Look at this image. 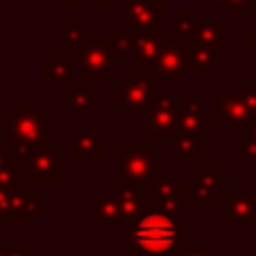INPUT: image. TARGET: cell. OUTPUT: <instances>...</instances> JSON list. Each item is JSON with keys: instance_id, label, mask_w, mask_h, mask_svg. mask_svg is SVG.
<instances>
[{"instance_id": "cell-1", "label": "cell", "mask_w": 256, "mask_h": 256, "mask_svg": "<svg viewBox=\"0 0 256 256\" xmlns=\"http://www.w3.org/2000/svg\"><path fill=\"white\" fill-rule=\"evenodd\" d=\"M124 227V256H171L184 245L186 230L182 222L158 212L155 204H144L140 216Z\"/></svg>"}, {"instance_id": "cell-2", "label": "cell", "mask_w": 256, "mask_h": 256, "mask_svg": "<svg viewBox=\"0 0 256 256\" xmlns=\"http://www.w3.org/2000/svg\"><path fill=\"white\" fill-rule=\"evenodd\" d=\"M54 115L40 102H14L0 120V132L12 150V160L22 173L27 155L38 144L52 140ZM25 176V173H22Z\"/></svg>"}, {"instance_id": "cell-3", "label": "cell", "mask_w": 256, "mask_h": 256, "mask_svg": "<svg viewBox=\"0 0 256 256\" xmlns=\"http://www.w3.org/2000/svg\"><path fill=\"white\" fill-rule=\"evenodd\" d=\"M155 142H124L112 155V186L135 184L153 191L158 178L166 171L164 162H155Z\"/></svg>"}, {"instance_id": "cell-4", "label": "cell", "mask_w": 256, "mask_h": 256, "mask_svg": "<svg viewBox=\"0 0 256 256\" xmlns=\"http://www.w3.org/2000/svg\"><path fill=\"white\" fill-rule=\"evenodd\" d=\"M74 70L81 72V81L88 84H108L115 79V56L108 40L88 38L70 52Z\"/></svg>"}, {"instance_id": "cell-5", "label": "cell", "mask_w": 256, "mask_h": 256, "mask_svg": "<svg viewBox=\"0 0 256 256\" xmlns=\"http://www.w3.org/2000/svg\"><path fill=\"white\" fill-rule=\"evenodd\" d=\"M132 122H140L146 132L155 137V142H171L178 130V102L176 94L171 92H158L150 94L144 110Z\"/></svg>"}, {"instance_id": "cell-6", "label": "cell", "mask_w": 256, "mask_h": 256, "mask_svg": "<svg viewBox=\"0 0 256 256\" xmlns=\"http://www.w3.org/2000/svg\"><path fill=\"white\" fill-rule=\"evenodd\" d=\"M153 74L126 70L120 81H112V110L137 117L153 94Z\"/></svg>"}, {"instance_id": "cell-7", "label": "cell", "mask_w": 256, "mask_h": 256, "mask_svg": "<svg viewBox=\"0 0 256 256\" xmlns=\"http://www.w3.org/2000/svg\"><path fill=\"white\" fill-rule=\"evenodd\" d=\"M216 117L225 124L227 132L240 135L256 122V104L245 90H218L216 92Z\"/></svg>"}, {"instance_id": "cell-8", "label": "cell", "mask_w": 256, "mask_h": 256, "mask_svg": "<svg viewBox=\"0 0 256 256\" xmlns=\"http://www.w3.org/2000/svg\"><path fill=\"white\" fill-rule=\"evenodd\" d=\"M22 173L32 178L34 184H58L63 180V146L50 140L38 144L22 164Z\"/></svg>"}, {"instance_id": "cell-9", "label": "cell", "mask_w": 256, "mask_h": 256, "mask_svg": "<svg viewBox=\"0 0 256 256\" xmlns=\"http://www.w3.org/2000/svg\"><path fill=\"white\" fill-rule=\"evenodd\" d=\"M196 178L182 182L184 204H214L218 196L227 194V176L218 171L216 162H194Z\"/></svg>"}, {"instance_id": "cell-10", "label": "cell", "mask_w": 256, "mask_h": 256, "mask_svg": "<svg viewBox=\"0 0 256 256\" xmlns=\"http://www.w3.org/2000/svg\"><path fill=\"white\" fill-rule=\"evenodd\" d=\"M122 32L164 34L166 32V2L164 0H128Z\"/></svg>"}, {"instance_id": "cell-11", "label": "cell", "mask_w": 256, "mask_h": 256, "mask_svg": "<svg viewBox=\"0 0 256 256\" xmlns=\"http://www.w3.org/2000/svg\"><path fill=\"white\" fill-rule=\"evenodd\" d=\"M43 212V198L30 182L0 189V222H32Z\"/></svg>"}, {"instance_id": "cell-12", "label": "cell", "mask_w": 256, "mask_h": 256, "mask_svg": "<svg viewBox=\"0 0 256 256\" xmlns=\"http://www.w3.org/2000/svg\"><path fill=\"white\" fill-rule=\"evenodd\" d=\"M218 126L216 112L207 110L202 102L196 97V90H186L184 99L178 102V130L182 135L204 137L207 132H214Z\"/></svg>"}, {"instance_id": "cell-13", "label": "cell", "mask_w": 256, "mask_h": 256, "mask_svg": "<svg viewBox=\"0 0 256 256\" xmlns=\"http://www.w3.org/2000/svg\"><path fill=\"white\" fill-rule=\"evenodd\" d=\"M72 162L74 164L104 162V130H97L92 122H84V126L72 137Z\"/></svg>"}, {"instance_id": "cell-14", "label": "cell", "mask_w": 256, "mask_h": 256, "mask_svg": "<svg viewBox=\"0 0 256 256\" xmlns=\"http://www.w3.org/2000/svg\"><path fill=\"white\" fill-rule=\"evenodd\" d=\"M153 204L158 212L176 218L184 209V194H182V182L176 180V176L164 171L153 184Z\"/></svg>"}, {"instance_id": "cell-15", "label": "cell", "mask_w": 256, "mask_h": 256, "mask_svg": "<svg viewBox=\"0 0 256 256\" xmlns=\"http://www.w3.org/2000/svg\"><path fill=\"white\" fill-rule=\"evenodd\" d=\"M225 222L227 225H254L256 222V196L248 194L245 182H238L234 194L225 196Z\"/></svg>"}, {"instance_id": "cell-16", "label": "cell", "mask_w": 256, "mask_h": 256, "mask_svg": "<svg viewBox=\"0 0 256 256\" xmlns=\"http://www.w3.org/2000/svg\"><path fill=\"white\" fill-rule=\"evenodd\" d=\"M184 79L186 70L180 45L176 40H164L153 68V81H178V84H182Z\"/></svg>"}, {"instance_id": "cell-17", "label": "cell", "mask_w": 256, "mask_h": 256, "mask_svg": "<svg viewBox=\"0 0 256 256\" xmlns=\"http://www.w3.org/2000/svg\"><path fill=\"white\" fill-rule=\"evenodd\" d=\"M191 38L212 50L216 54L218 63L227 58V20L225 18H216V20H207V18L200 20L198 18Z\"/></svg>"}, {"instance_id": "cell-18", "label": "cell", "mask_w": 256, "mask_h": 256, "mask_svg": "<svg viewBox=\"0 0 256 256\" xmlns=\"http://www.w3.org/2000/svg\"><path fill=\"white\" fill-rule=\"evenodd\" d=\"M164 34H132V66L135 72L153 74L160 48L164 43Z\"/></svg>"}, {"instance_id": "cell-19", "label": "cell", "mask_w": 256, "mask_h": 256, "mask_svg": "<svg viewBox=\"0 0 256 256\" xmlns=\"http://www.w3.org/2000/svg\"><path fill=\"white\" fill-rule=\"evenodd\" d=\"M150 194L144 186H135V184H122V186H112V196L117 202V212H120V225H126L132 218L140 216V212L144 209V196Z\"/></svg>"}, {"instance_id": "cell-20", "label": "cell", "mask_w": 256, "mask_h": 256, "mask_svg": "<svg viewBox=\"0 0 256 256\" xmlns=\"http://www.w3.org/2000/svg\"><path fill=\"white\" fill-rule=\"evenodd\" d=\"M182 50V58H184V70L191 72H214L218 66L216 54L212 52L209 48L200 45L198 40L189 38H178L176 40Z\"/></svg>"}, {"instance_id": "cell-21", "label": "cell", "mask_w": 256, "mask_h": 256, "mask_svg": "<svg viewBox=\"0 0 256 256\" xmlns=\"http://www.w3.org/2000/svg\"><path fill=\"white\" fill-rule=\"evenodd\" d=\"M92 222L102 227L106 236H110L120 225V212L112 194H94L92 196Z\"/></svg>"}, {"instance_id": "cell-22", "label": "cell", "mask_w": 256, "mask_h": 256, "mask_svg": "<svg viewBox=\"0 0 256 256\" xmlns=\"http://www.w3.org/2000/svg\"><path fill=\"white\" fill-rule=\"evenodd\" d=\"M94 106V90L88 81H74L61 94L63 112H88Z\"/></svg>"}, {"instance_id": "cell-23", "label": "cell", "mask_w": 256, "mask_h": 256, "mask_svg": "<svg viewBox=\"0 0 256 256\" xmlns=\"http://www.w3.org/2000/svg\"><path fill=\"white\" fill-rule=\"evenodd\" d=\"M74 72V63L70 58V52H66V50H56L48 61L40 63V79L48 84H63Z\"/></svg>"}, {"instance_id": "cell-24", "label": "cell", "mask_w": 256, "mask_h": 256, "mask_svg": "<svg viewBox=\"0 0 256 256\" xmlns=\"http://www.w3.org/2000/svg\"><path fill=\"white\" fill-rule=\"evenodd\" d=\"M171 144H173V162L176 164H194L196 158L207 150L204 137L182 135V132H176V135H173Z\"/></svg>"}, {"instance_id": "cell-25", "label": "cell", "mask_w": 256, "mask_h": 256, "mask_svg": "<svg viewBox=\"0 0 256 256\" xmlns=\"http://www.w3.org/2000/svg\"><path fill=\"white\" fill-rule=\"evenodd\" d=\"M92 36H94V32L88 30L81 18H66L61 22V45H63L61 50H66V52L76 50L81 43H86Z\"/></svg>"}, {"instance_id": "cell-26", "label": "cell", "mask_w": 256, "mask_h": 256, "mask_svg": "<svg viewBox=\"0 0 256 256\" xmlns=\"http://www.w3.org/2000/svg\"><path fill=\"white\" fill-rule=\"evenodd\" d=\"M236 137H238L236 140V162L238 164L256 162V122Z\"/></svg>"}, {"instance_id": "cell-27", "label": "cell", "mask_w": 256, "mask_h": 256, "mask_svg": "<svg viewBox=\"0 0 256 256\" xmlns=\"http://www.w3.org/2000/svg\"><path fill=\"white\" fill-rule=\"evenodd\" d=\"M196 20H198V16H196L194 9H184V7L176 9L173 12V40L189 38L194 34Z\"/></svg>"}, {"instance_id": "cell-28", "label": "cell", "mask_w": 256, "mask_h": 256, "mask_svg": "<svg viewBox=\"0 0 256 256\" xmlns=\"http://www.w3.org/2000/svg\"><path fill=\"white\" fill-rule=\"evenodd\" d=\"M108 45L112 50L115 61H132V34L130 32H115L108 38Z\"/></svg>"}, {"instance_id": "cell-29", "label": "cell", "mask_w": 256, "mask_h": 256, "mask_svg": "<svg viewBox=\"0 0 256 256\" xmlns=\"http://www.w3.org/2000/svg\"><path fill=\"white\" fill-rule=\"evenodd\" d=\"M220 7L225 9V20H245L248 12L256 9V0H222Z\"/></svg>"}, {"instance_id": "cell-30", "label": "cell", "mask_w": 256, "mask_h": 256, "mask_svg": "<svg viewBox=\"0 0 256 256\" xmlns=\"http://www.w3.org/2000/svg\"><path fill=\"white\" fill-rule=\"evenodd\" d=\"M18 184H22V173L16 164H7L0 168V189H12Z\"/></svg>"}, {"instance_id": "cell-31", "label": "cell", "mask_w": 256, "mask_h": 256, "mask_svg": "<svg viewBox=\"0 0 256 256\" xmlns=\"http://www.w3.org/2000/svg\"><path fill=\"white\" fill-rule=\"evenodd\" d=\"M171 256H225L216 250V245H182L176 254Z\"/></svg>"}, {"instance_id": "cell-32", "label": "cell", "mask_w": 256, "mask_h": 256, "mask_svg": "<svg viewBox=\"0 0 256 256\" xmlns=\"http://www.w3.org/2000/svg\"><path fill=\"white\" fill-rule=\"evenodd\" d=\"M7 164H14V160H12V150H9L7 140H4V135L0 132V168L7 166Z\"/></svg>"}, {"instance_id": "cell-33", "label": "cell", "mask_w": 256, "mask_h": 256, "mask_svg": "<svg viewBox=\"0 0 256 256\" xmlns=\"http://www.w3.org/2000/svg\"><path fill=\"white\" fill-rule=\"evenodd\" d=\"M245 48H248L250 52H256V27L248 30V34H245Z\"/></svg>"}, {"instance_id": "cell-34", "label": "cell", "mask_w": 256, "mask_h": 256, "mask_svg": "<svg viewBox=\"0 0 256 256\" xmlns=\"http://www.w3.org/2000/svg\"><path fill=\"white\" fill-rule=\"evenodd\" d=\"M58 2H61L63 9H68V12H79V9L84 7V0H58Z\"/></svg>"}, {"instance_id": "cell-35", "label": "cell", "mask_w": 256, "mask_h": 256, "mask_svg": "<svg viewBox=\"0 0 256 256\" xmlns=\"http://www.w3.org/2000/svg\"><path fill=\"white\" fill-rule=\"evenodd\" d=\"M92 7L99 12H108V9L115 7V0H92Z\"/></svg>"}, {"instance_id": "cell-36", "label": "cell", "mask_w": 256, "mask_h": 256, "mask_svg": "<svg viewBox=\"0 0 256 256\" xmlns=\"http://www.w3.org/2000/svg\"><path fill=\"white\" fill-rule=\"evenodd\" d=\"M245 92H248L250 99H252V102L256 104V81H254V79H250L248 84H245Z\"/></svg>"}, {"instance_id": "cell-37", "label": "cell", "mask_w": 256, "mask_h": 256, "mask_svg": "<svg viewBox=\"0 0 256 256\" xmlns=\"http://www.w3.org/2000/svg\"><path fill=\"white\" fill-rule=\"evenodd\" d=\"M2 115H4V108H2V106H0V120H2Z\"/></svg>"}, {"instance_id": "cell-38", "label": "cell", "mask_w": 256, "mask_h": 256, "mask_svg": "<svg viewBox=\"0 0 256 256\" xmlns=\"http://www.w3.org/2000/svg\"><path fill=\"white\" fill-rule=\"evenodd\" d=\"M214 2H216V4H220V2H222V0H214Z\"/></svg>"}, {"instance_id": "cell-39", "label": "cell", "mask_w": 256, "mask_h": 256, "mask_svg": "<svg viewBox=\"0 0 256 256\" xmlns=\"http://www.w3.org/2000/svg\"><path fill=\"white\" fill-rule=\"evenodd\" d=\"M126 2H128V0H126Z\"/></svg>"}]
</instances>
